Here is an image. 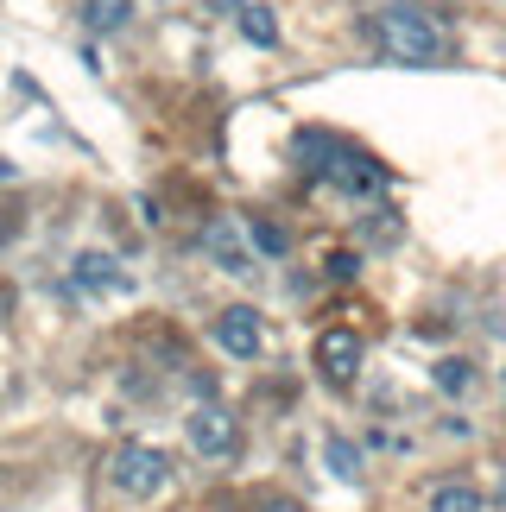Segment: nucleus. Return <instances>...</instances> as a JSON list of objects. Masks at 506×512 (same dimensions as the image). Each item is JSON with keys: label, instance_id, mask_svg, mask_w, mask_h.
Instances as JSON below:
<instances>
[{"label": "nucleus", "instance_id": "nucleus-5", "mask_svg": "<svg viewBox=\"0 0 506 512\" xmlns=\"http://www.w3.org/2000/svg\"><path fill=\"white\" fill-rule=\"evenodd\" d=\"M216 348H222V354H235V361H253V354L266 348V323H260V310L228 304L222 317H216Z\"/></svg>", "mask_w": 506, "mask_h": 512}, {"label": "nucleus", "instance_id": "nucleus-8", "mask_svg": "<svg viewBox=\"0 0 506 512\" xmlns=\"http://www.w3.org/2000/svg\"><path fill=\"white\" fill-rule=\"evenodd\" d=\"M70 285H76V291H89V298H102V291H127V272L114 266L108 253H76Z\"/></svg>", "mask_w": 506, "mask_h": 512}, {"label": "nucleus", "instance_id": "nucleus-3", "mask_svg": "<svg viewBox=\"0 0 506 512\" xmlns=\"http://www.w3.org/2000/svg\"><path fill=\"white\" fill-rule=\"evenodd\" d=\"M298 146L310 152V159H329L317 177L342 184L348 196H374V190L386 184V171H380L374 159H361V152H348V146H336V140H323V133H298Z\"/></svg>", "mask_w": 506, "mask_h": 512}, {"label": "nucleus", "instance_id": "nucleus-4", "mask_svg": "<svg viewBox=\"0 0 506 512\" xmlns=\"http://www.w3.org/2000/svg\"><path fill=\"white\" fill-rule=\"evenodd\" d=\"M184 430H190V449H197V456H209V462H228V456L241 449L235 418H228V405H216V399H203L197 411H190Z\"/></svg>", "mask_w": 506, "mask_h": 512}, {"label": "nucleus", "instance_id": "nucleus-1", "mask_svg": "<svg viewBox=\"0 0 506 512\" xmlns=\"http://www.w3.org/2000/svg\"><path fill=\"white\" fill-rule=\"evenodd\" d=\"M374 32H380V45L393 64H437L443 57V32H437V19L431 13H418V7H386L374 19Z\"/></svg>", "mask_w": 506, "mask_h": 512}, {"label": "nucleus", "instance_id": "nucleus-13", "mask_svg": "<svg viewBox=\"0 0 506 512\" xmlns=\"http://www.w3.org/2000/svg\"><path fill=\"white\" fill-rule=\"evenodd\" d=\"M469 386H475V367H469V361H456V354H450V361H437V392H450V399H462Z\"/></svg>", "mask_w": 506, "mask_h": 512}, {"label": "nucleus", "instance_id": "nucleus-6", "mask_svg": "<svg viewBox=\"0 0 506 512\" xmlns=\"http://www.w3.org/2000/svg\"><path fill=\"white\" fill-rule=\"evenodd\" d=\"M203 253L228 272V279H247V272H253V253L241 247V222H235V215H216V222L203 228Z\"/></svg>", "mask_w": 506, "mask_h": 512}, {"label": "nucleus", "instance_id": "nucleus-9", "mask_svg": "<svg viewBox=\"0 0 506 512\" xmlns=\"http://www.w3.org/2000/svg\"><path fill=\"white\" fill-rule=\"evenodd\" d=\"M431 512H481V494L469 481H443V487H431Z\"/></svg>", "mask_w": 506, "mask_h": 512}, {"label": "nucleus", "instance_id": "nucleus-12", "mask_svg": "<svg viewBox=\"0 0 506 512\" xmlns=\"http://www.w3.org/2000/svg\"><path fill=\"white\" fill-rule=\"evenodd\" d=\"M247 234H253V247H260V253H272V260H285V253H291V234L279 222H266V215H253Z\"/></svg>", "mask_w": 506, "mask_h": 512}, {"label": "nucleus", "instance_id": "nucleus-14", "mask_svg": "<svg viewBox=\"0 0 506 512\" xmlns=\"http://www.w3.org/2000/svg\"><path fill=\"white\" fill-rule=\"evenodd\" d=\"M329 468H336L342 481H355L361 475V449L348 443V437H329Z\"/></svg>", "mask_w": 506, "mask_h": 512}, {"label": "nucleus", "instance_id": "nucleus-10", "mask_svg": "<svg viewBox=\"0 0 506 512\" xmlns=\"http://www.w3.org/2000/svg\"><path fill=\"white\" fill-rule=\"evenodd\" d=\"M241 32L253 38V45H279V19H272V7H260V0L241 7Z\"/></svg>", "mask_w": 506, "mask_h": 512}, {"label": "nucleus", "instance_id": "nucleus-11", "mask_svg": "<svg viewBox=\"0 0 506 512\" xmlns=\"http://www.w3.org/2000/svg\"><path fill=\"white\" fill-rule=\"evenodd\" d=\"M127 13H133V0H89V7H83V19H89L95 32H121Z\"/></svg>", "mask_w": 506, "mask_h": 512}, {"label": "nucleus", "instance_id": "nucleus-7", "mask_svg": "<svg viewBox=\"0 0 506 512\" xmlns=\"http://www.w3.org/2000/svg\"><path fill=\"white\" fill-rule=\"evenodd\" d=\"M317 367H323L329 386H348L355 367H361V336H355V329H323V336H317Z\"/></svg>", "mask_w": 506, "mask_h": 512}, {"label": "nucleus", "instance_id": "nucleus-15", "mask_svg": "<svg viewBox=\"0 0 506 512\" xmlns=\"http://www.w3.org/2000/svg\"><path fill=\"white\" fill-rule=\"evenodd\" d=\"M355 272H361V253H329V279H355Z\"/></svg>", "mask_w": 506, "mask_h": 512}, {"label": "nucleus", "instance_id": "nucleus-16", "mask_svg": "<svg viewBox=\"0 0 506 512\" xmlns=\"http://www.w3.org/2000/svg\"><path fill=\"white\" fill-rule=\"evenodd\" d=\"M260 512H304V506H298V500H285V494H279V500H266Z\"/></svg>", "mask_w": 506, "mask_h": 512}, {"label": "nucleus", "instance_id": "nucleus-17", "mask_svg": "<svg viewBox=\"0 0 506 512\" xmlns=\"http://www.w3.org/2000/svg\"><path fill=\"white\" fill-rule=\"evenodd\" d=\"M247 0H209V13H241Z\"/></svg>", "mask_w": 506, "mask_h": 512}, {"label": "nucleus", "instance_id": "nucleus-2", "mask_svg": "<svg viewBox=\"0 0 506 512\" xmlns=\"http://www.w3.org/2000/svg\"><path fill=\"white\" fill-rule=\"evenodd\" d=\"M108 481H114V494H127V500H159L171 487V456L152 449V443H121L108 456Z\"/></svg>", "mask_w": 506, "mask_h": 512}]
</instances>
